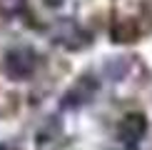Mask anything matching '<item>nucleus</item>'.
<instances>
[{
    "label": "nucleus",
    "instance_id": "6",
    "mask_svg": "<svg viewBox=\"0 0 152 150\" xmlns=\"http://www.w3.org/2000/svg\"><path fill=\"white\" fill-rule=\"evenodd\" d=\"M25 10V0H0V12L5 18H15Z\"/></svg>",
    "mask_w": 152,
    "mask_h": 150
},
{
    "label": "nucleus",
    "instance_id": "2",
    "mask_svg": "<svg viewBox=\"0 0 152 150\" xmlns=\"http://www.w3.org/2000/svg\"><path fill=\"white\" fill-rule=\"evenodd\" d=\"M147 133V120L142 112H127L122 120L117 123V138L122 143H137Z\"/></svg>",
    "mask_w": 152,
    "mask_h": 150
},
{
    "label": "nucleus",
    "instance_id": "5",
    "mask_svg": "<svg viewBox=\"0 0 152 150\" xmlns=\"http://www.w3.org/2000/svg\"><path fill=\"white\" fill-rule=\"evenodd\" d=\"M140 35V28H137V20H130V18H117L112 23V40L115 43H132Z\"/></svg>",
    "mask_w": 152,
    "mask_h": 150
},
{
    "label": "nucleus",
    "instance_id": "4",
    "mask_svg": "<svg viewBox=\"0 0 152 150\" xmlns=\"http://www.w3.org/2000/svg\"><path fill=\"white\" fill-rule=\"evenodd\" d=\"M95 90H97V80L92 78H80L77 83L72 85V90L65 95V105H85L87 100L95 95Z\"/></svg>",
    "mask_w": 152,
    "mask_h": 150
},
{
    "label": "nucleus",
    "instance_id": "1",
    "mask_svg": "<svg viewBox=\"0 0 152 150\" xmlns=\"http://www.w3.org/2000/svg\"><path fill=\"white\" fill-rule=\"evenodd\" d=\"M37 53L30 48H12L5 55V73L15 80H25L37 70Z\"/></svg>",
    "mask_w": 152,
    "mask_h": 150
},
{
    "label": "nucleus",
    "instance_id": "3",
    "mask_svg": "<svg viewBox=\"0 0 152 150\" xmlns=\"http://www.w3.org/2000/svg\"><path fill=\"white\" fill-rule=\"evenodd\" d=\"M55 38H58V43H62V45L70 48V50H80V48H85L87 43H90V35H87L80 25H75L70 20H62L58 25Z\"/></svg>",
    "mask_w": 152,
    "mask_h": 150
},
{
    "label": "nucleus",
    "instance_id": "7",
    "mask_svg": "<svg viewBox=\"0 0 152 150\" xmlns=\"http://www.w3.org/2000/svg\"><path fill=\"white\" fill-rule=\"evenodd\" d=\"M62 3H65V0H45V5H48V8H60Z\"/></svg>",
    "mask_w": 152,
    "mask_h": 150
}]
</instances>
